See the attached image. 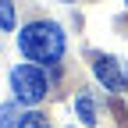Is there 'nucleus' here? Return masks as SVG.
<instances>
[{"label": "nucleus", "instance_id": "f257e3e1", "mask_svg": "<svg viewBox=\"0 0 128 128\" xmlns=\"http://www.w3.org/2000/svg\"><path fill=\"white\" fill-rule=\"evenodd\" d=\"M18 50L36 64H57L64 57V32L57 22H32L18 32Z\"/></svg>", "mask_w": 128, "mask_h": 128}, {"label": "nucleus", "instance_id": "f03ea898", "mask_svg": "<svg viewBox=\"0 0 128 128\" xmlns=\"http://www.w3.org/2000/svg\"><path fill=\"white\" fill-rule=\"evenodd\" d=\"M11 86H14V96H18V103H39L46 96V75L36 68V64H18V68H11Z\"/></svg>", "mask_w": 128, "mask_h": 128}, {"label": "nucleus", "instance_id": "7ed1b4c3", "mask_svg": "<svg viewBox=\"0 0 128 128\" xmlns=\"http://www.w3.org/2000/svg\"><path fill=\"white\" fill-rule=\"evenodd\" d=\"M92 75L103 82V89L110 92H124L128 89V71H124V64L118 57H110V54H92Z\"/></svg>", "mask_w": 128, "mask_h": 128}, {"label": "nucleus", "instance_id": "20e7f679", "mask_svg": "<svg viewBox=\"0 0 128 128\" xmlns=\"http://www.w3.org/2000/svg\"><path fill=\"white\" fill-rule=\"evenodd\" d=\"M75 114L82 118L86 124H96V103H92V92H78V96H75Z\"/></svg>", "mask_w": 128, "mask_h": 128}, {"label": "nucleus", "instance_id": "39448f33", "mask_svg": "<svg viewBox=\"0 0 128 128\" xmlns=\"http://www.w3.org/2000/svg\"><path fill=\"white\" fill-rule=\"evenodd\" d=\"M22 114H18V103H0V128H18Z\"/></svg>", "mask_w": 128, "mask_h": 128}, {"label": "nucleus", "instance_id": "423d86ee", "mask_svg": "<svg viewBox=\"0 0 128 128\" xmlns=\"http://www.w3.org/2000/svg\"><path fill=\"white\" fill-rule=\"evenodd\" d=\"M18 128H50V121H46V114H39V110H28V114H22Z\"/></svg>", "mask_w": 128, "mask_h": 128}, {"label": "nucleus", "instance_id": "0eeeda50", "mask_svg": "<svg viewBox=\"0 0 128 128\" xmlns=\"http://www.w3.org/2000/svg\"><path fill=\"white\" fill-rule=\"evenodd\" d=\"M11 28H14V4L0 0V32H11Z\"/></svg>", "mask_w": 128, "mask_h": 128}, {"label": "nucleus", "instance_id": "6e6552de", "mask_svg": "<svg viewBox=\"0 0 128 128\" xmlns=\"http://www.w3.org/2000/svg\"><path fill=\"white\" fill-rule=\"evenodd\" d=\"M68 4H75V0H68Z\"/></svg>", "mask_w": 128, "mask_h": 128}]
</instances>
